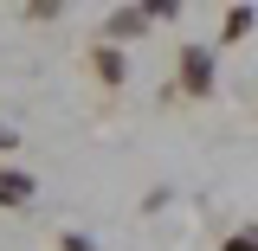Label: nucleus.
<instances>
[{
	"mask_svg": "<svg viewBox=\"0 0 258 251\" xmlns=\"http://www.w3.org/2000/svg\"><path fill=\"white\" fill-rule=\"evenodd\" d=\"M26 193H32L26 174H0V200H26Z\"/></svg>",
	"mask_w": 258,
	"mask_h": 251,
	"instance_id": "nucleus-1",
	"label": "nucleus"
},
{
	"mask_svg": "<svg viewBox=\"0 0 258 251\" xmlns=\"http://www.w3.org/2000/svg\"><path fill=\"white\" fill-rule=\"evenodd\" d=\"M187 77H194V91H207V52H187Z\"/></svg>",
	"mask_w": 258,
	"mask_h": 251,
	"instance_id": "nucleus-2",
	"label": "nucleus"
},
{
	"mask_svg": "<svg viewBox=\"0 0 258 251\" xmlns=\"http://www.w3.org/2000/svg\"><path fill=\"white\" fill-rule=\"evenodd\" d=\"M226 251H258V232H245V238H239V245H226Z\"/></svg>",
	"mask_w": 258,
	"mask_h": 251,
	"instance_id": "nucleus-3",
	"label": "nucleus"
},
{
	"mask_svg": "<svg viewBox=\"0 0 258 251\" xmlns=\"http://www.w3.org/2000/svg\"><path fill=\"white\" fill-rule=\"evenodd\" d=\"M0 148H7V135H0Z\"/></svg>",
	"mask_w": 258,
	"mask_h": 251,
	"instance_id": "nucleus-4",
	"label": "nucleus"
}]
</instances>
